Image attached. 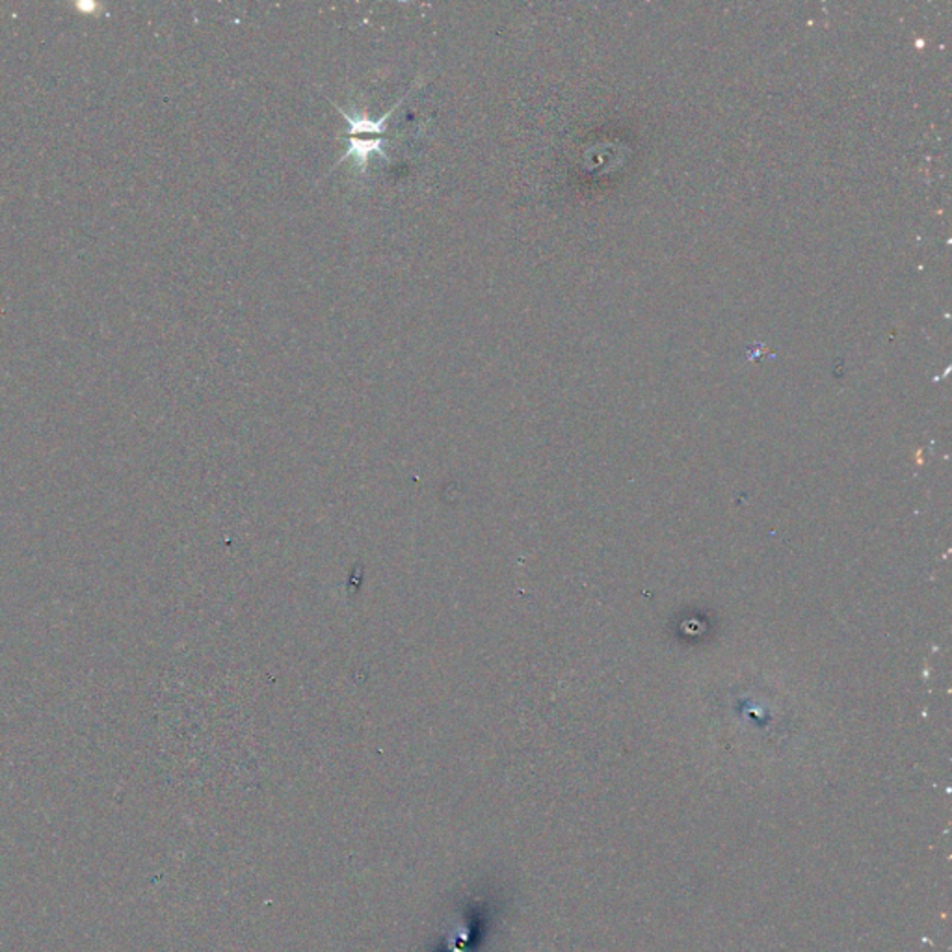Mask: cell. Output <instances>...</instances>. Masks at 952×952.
Here are the masks:
<instances>
[{"label":"cell","instance_id":"1","mask_svg":"<svg viewBox=\"0 0 952 952\" xmlns=\"http://www.w3.org/2000/svg\"><path fill=\"white\" fill-rule=\"evenodd\" d=\"M408 96H404L403 99H400V101H398L397 104L384 115V118H380V120H369L363 112L348 114L346 110L341 109L339 104H333V107L339 110L341 114L345 115L346 123H348V133H346V135H350L348 138H358L359 135H384L391 115H393V112H395V110L408 99Z\"/></svg>","mask_w":952,"mask_h":952}]
</instances>
